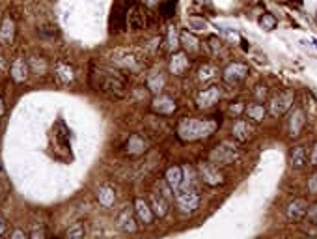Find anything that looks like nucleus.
<instances>
[{"label": "nucleus", "mask_w": 317, "mask_h": 239, "mask_svg": "<svg viewBox=\"0 0 317 239\" xmlns=\"http://www.w3.org/2000/svg\"><path fill=\"white\" fill-rule=\"evenodd\" d=\"M219 99H220V88L219 86H209V88H205L198 95V105L200 107H213Z\"/></svg>", "instance_id": "obj_11"}, {"label": "nucleus", "mask_w": 317, "mask_h": 239, "mask_svg": "<svg viewBox=\"0 0 317 239\" xmlns=\"http://www.w3.org/2000/svg\"><path fill=\"white\" fill-rule=\"evenodd\" d=\"M306 217H308V221H310V223L317 226V204H313L312 208H308Z\"/></svg>", "instance_id": "obj_26"}, {"label": "nucleus", "mask_w": 317, "mask_h": 239, "mask_svg": "<svg viewBox=\"0 0 317 239\" xmlns=\"http://www.w3.org/2000/svg\"><path fill=\"white\" fill-rule=\"evenodd\" d=\"M6 232H8V224H6L4 218L0 217V235H4Z\"/></svg>", "instance_id": "obj_30"}, {"label": "nucleus", "mask_w": 317, "mask_h": 239, "mask_svg": "<svg viewBox=\"0 0 317 239\" xmlns=\"http://www.w3.org/2000/svg\"><path fill=\"white\" fill-rule=\"evenodd\" d=\"M189 56L185 54V52H177V54H174V58H172V71L175 73V75H181V73L185 71V69L189 68Z\"/></svg>", "instance_id": "obj_17"}, {"label": "nucleus", "mask_w": 317, "mask_h": 239, "mask_svg": "<svg viewBox=\"0 0 317 239\" xmlns=\"http://www.w3.org/2000/svg\"><path fill=\"white\" fill-rule=\"evenodd\" d=\"M246 75H248V68H246L245 64H237L235 62V64H231V66H228V68L224 69V78L231 84L241 83Z\"/></svg>", "instance_id": "obj_9"}, {"label": "nucleus", "mask_w": 317, "mask_h": 239, "mask_svg": "<svg viewBox=\"0 0 317 239\" xmlns=\"http://www.w3.org/2000/svg\"><path fill=\"white\" fill-rule=\"evenodd\" d=\"M219 127V122L211 118L205 120H183L177 127V135L183 141H198L204 136H209Z\"/></svg>", "instance_id": "obj_2"}, {"label": "nucleus", "mask_w": 317, "mask_h": 239, "mask_svg": "<svg viewBox=\"0 0 317 239\" xmlns=\"http://www.w3.org/2000/svg\"><path fill=\"white\" fill-rule=\"evenodd\" d=\"M151 25V15L149 11L144 8V6L133 2L131 8L127 11V26L133 28V30H140V28H146V26Z\"/></svg>", "instance_id": "obj_5"}, {"label": "nucleus", "mask_w": 317, "mask_h": 239, "mask_svg": "<svg viewBox=\"0 0 317 239\" xmlns=\"http://www.w3.org/2000/svg\"><path fill=\"white\" fill-rule=\"evenodd\" d=\"M308 191L312 192V194H317V172L310 177V182H308Z\"/></svg>", "instance_id": "obj_28"}, {"label": "nucleus", "mask_w": 317, "mask_h": 239, "mask_svg": "<svg viewBox=\"0 0 317 239\" xmlns=\"http://www.w3.org/2000/svg\"><path fill=\"white\" fill-rule=\"evenodd\" d=\"M134 0H116L110 17V32H120L127 26V11Z\"/></svg>", "instance_id": "obj_4"}, {"label": "nucleus", "mask_w": 317, "mask_h": 239, "mask_svg": "<svg viewBox=\"0 0 317 239\" xmlns=\"http://www.w3.org/2000/svg\"><path fill=\"white\" fill-rule=\"evenodd\" d=\"M56 73H58V78H62L64 83H71L73 81V69L67 66V64L60 62L56 66Z\"/></svg>", "instance_id": "obj_22"}, {"label": "nucleus", "mask_w": 317, "mask_h": 239, "mask_svg": "<svg viewBox=\"0 0 317 239\" xmlns=\"http://www.w3.org/2000/svg\"><path fill=\"white\" fill-rule=\"evenodd\" d=\"M202 180L205 183H209V185H219V183H224V176L219 172V168L215 165H211V163H202Z\"/></svg>", "instance_id": "obj_8"}, {"label": "nucleus", "mask_w": 317, "mask_h": 239, "mask_svg": "<svg viewBox=\"0 0 317 239\" xmlns=\"http://www.w3.org/2000/svg\"><path fill=\"white\" fill-rule=\"evenodd\" d=\"M90 84L99 94H107L112 97H123L127 92V81L120 71L93 64L90 69Z\"/></svg>", "instance_id": "obj_1"}, {"label": "nucleus", "mask_w": 317, "mask_h": 239, "mask_svg": "<svg viewBox=\"0 0 317 239\" xmlns=\"http://www.w3.org/2000/svg\"><path fill=\"white\" fill-rule=\"evenodd\" d=\"M158 101H161V107H158V105H155V110H158V112H164V114H168V112L175 110V103L170 97H158Z\"/></svg>", "instance_id": "obj_23"}, {"label": "nucleus", "mask_w": 317, "mask_h": 239, "mask_svg": "<svg viewBox=\"0 0 317 239\" xmlns=\"http://www.w3.org/2000/svg\"><path fill=\"white\" fill-rule=\"evenodd\" d=\"M260 25L263 26V30H272V28L276 26V19H274V15H271V13H265V15H261Z\"/></svg>", "instance_id": "obj_24"}, {"label": "nucleus", "mask_w": 317, "mask_h": 239, "mask_svg": "<svg viewBox=\"0 0 317 239\" xmlns=\"http://www.w3.org/2000/svg\"><path fill=\"white\" fill-rule=\"evenodd\" d=\"M166 183L175 191V189L183 183V168H179V167L168 168V170H166Z\"/></svg>", "instance_id": "obj_16"}, {"label": "nucleus", "mask_w": 317, "mask_h": 239, "mask_svg": "<svg viewBox=\"0 0 317 239\" xmlns=\"http://www.w3.org/2000/svg\"><path fill=\"white\" fill-rule=\"evenodd\" d=\"M306 211H308V204L306 200H302V198H295L293 202H289L286 209V215L289 221H301L302 217H306Z\"/></svg>", "instance_id": "obj_10"}, {"label": "nucleus", "mask_w": 317, "mask_h": 239, "mask_svg": "<svg viewBox=\"0 0 317 239\" xmlns=\"http://www.w3.org/2000/svg\"><path fill=\"white\" fill-rule=\"evenodd\" d=\"M289 161H291L293 168H302L308 161V150L304 148V146H297V148H293Z\"/></svg>", "instance_id": "obj_14"}, {"label": "nucleus", "mask_w": 317, "mask_h": 239, "mask_svg": "<svg viewBox=\"0 0 317 239\" xmlns=\"http://www.w3.org/2000/svg\"><path fill=\"white\" fill-rule=\"evenodd\" d=\"M231 133H233V136H235L237 141L245 142V141H248V138L252 136V127H250V124H248V122H245V120H237Z\"/></svg>", "instance_id": "obj_13"}, {"label": "nucleus", "mask_w": 317, "mask_h": 239, "mask_svg": "<svg viewBox=\"0 0 317 239\" xmlns=\"http://www.w3.org/2000/svg\"><path fill=\"white\" fill-rule=\"evenodd\" d=\"M246 114H248V118L254 120V122H261L263 120V116H265V109H263V105H248L246 107Z\"/></svg>", "instance_id": "obj_19"}, {"label": "nucleus", "mask_w": 317, "mask_h": 239, "mask_svg": "<svg viewBox=\"0 0 317 239\" xmlns=\"http://www.w3.org/2000/svg\"><path fill=\"white\" fill-rule=\"evenodd\" d=\"M293 92H280L278 95L271 99V114L272 116H282L289 107L293 105Z\"/></svg>", "instance_id": "obj_7"}, {"label": "nucleus", "mask_w": 317, "mask_h": 239, "mask_svg": "<svg viewBox=\"0 0 317 239\" xmlns=\"http://www.w3.org/2000/svg\"><path fill=\"white\" fill-rule=\"evenodd\" d=\"M175 200L183 211H194L200 204V194L194 187V182H185L175 189Z\"/></svg>", "instance_id": "obj_3"}, {"label": "nucleus", "mask_w": 317, "mask_h": 239, "mask_svg": "<svg viewBox=\"0 0 317 239\" xmlns=\"http://www.w3.org/2000/svg\"><path fill=\"white\" fill-rule=\"evenodd\" d=\"M151 211L155 213V217H164L168 213V198L166 194H151Z\"/></svg>", "instance_id": "obj_12"}, {"label": "nucleus", "mask_w": 317, "mask_h": 239, "mask_svg": "<svg viewBox=\"0 0 317 239\" xmlns=\"http://www.w3.org/2000/svg\"><path fill=\"white\" fill-rule=\"evenodd\" d=\"M11 75H13V78L19 81V83L26 78L28 69H26V62L23 60V58H17L15 62H13V66H11Z\"/></svg>", "instance_id": "obj_18"}, {"label": "nucleus", "mask_w": 317, "mask_h": 239, "mask_svg": "<svg viewBox=\"0 0 317 239\" xmlns=\"http://www.w3.org/2000/svg\"><path fill=\"white\" fill-rule=\"evenodd\" d=\"M308 161H310V167L317 168V144H313V150L310 151V155H308Z\"/></svg>", "instance_id": "obj_27"}, {"label": "nucleus", "mask_w": 317, "mask_h": 239, "mask_svg": "<svg viewBox=\"0 0 317 239\" xmlns=\"http://www.w3.org/2000/svg\"><path fill=\"white\" fill-rule=\"evenodd\" d=\"M66 235H67V237H82V235H84V226H82L81 223L73 224V228L67 230Z\"/></svg>", "instance_id": "obj_25"}, {"label": "nucleus", "mask_w": 317, "mask_h": 239, "mask_svg": "<svg viewBox=\"0 0 317 239\" xmlns=\"http://www.w3.org/2000/svg\"><path fill=\"white\" fill-rule=\"evenodd\" d=\"M4 112H6L4 97H2V95H0V125H2V118H4Z\"/></svg>", "instance_id": "obj_29"}, {"label": "nucleus", "mask_w": 317, "mask_h": 239, "mask_svg": "<svg viewBox=\"0 0 317 239\" xmlns=\"http://www.w3.org/2000/svg\"><path fill=\"white\" fill-rule=\"evenodd\" d=\"M304 125V114H302V110H295V116L291 118V125H289V129H291V136H297L301 127Z\"/></svg>", "instance_id": "obj_21"}, {"label": "nucleus", "mask_w": 317, "mask_h": 239, "mask_svg": "<svg viewBox=\"0 0 317 239\" xmlns=\"http://www.w3.org/2000/svg\"><path fill=\"white\" fill-rule=\"evenodd\" d=\"M134 206H136V215L140 217V221H144L146 224H149L151 221H153L155 213L151 211V208H149L148 204L144 202L142 198H136V202H134Z\"/></svg>", "instance_id": "obj_15"}, {"label": "nucleus", "mask_w": 317, "mask_h": 239, "mask_svg": "<svg viewBox=\"0 0 317 239\" xmlns=\"http://www.w3.org/2000/svg\"><path fill=\"white\" fill-rule=\"evenodd\" d=\"M129 208H125V211H122V215H120V226H122L123 230H129V232H134L136 230V226H134V218L133 215L127 211Z\"/></svg>", "instance_id": "obj_20"}, {"label": "nucleus", "mask_w": 317, "mask_h": 239, "mask_svg": "<svg viewBox=\"0 0 317 239\" xmlns=\"http://www.w3.org/2000/svg\"><path fill=\"white\" fill-rule=\"evenodd\" d=\"M211 157H213V161L220 163V165H230L239 157V150L231 142H222L220 146H216Z\"/></svg>", "instance_id": "obj_6"}]
</instances>
